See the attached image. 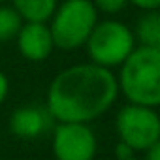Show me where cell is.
Wrapping results in <instances>:
<instances>
[{"mask_svg":"<svg viewBox=\"0 0 160 160\" xmlns=\"http://www.w3.org/2000/svg\"><path fill=\"white\" fill-rule=\"evenodd\" d=\"M115 128L119 139L130 145L136 152L160 141V117L156 108L126 104L117 113Z\"/></svg>","mask_w":160,"mask_h":160,"instance_id":"cell-5","label":"cell"},{"mask_svg":"<svg viewBox=\"0 0 160 160\" xmlns=\"http://www.w3.org/2000/svg\"><path fill=\"white\" fill-rule=\"evenodd\" d=\"M132 32H134L138 45L160 47V13L158 10L143 12V15L138 19L136 28Z\"/></svg>","mask_w":160,"mask_h":160,"instance_id":"cell-10","label":"cell"},{"mask_svg":"<svg viewBox=\"0 0 160 160\" xmlns=\"http://www.w3.org/2000/svg\"><path fill=\"white\" fill-rule=\"evenodd\" d=\"M8 94H10V81H8V75H6L2 70H0V106L6 102Z\"/></svg>","mask_w":160,"mask_h":160,"instance_id":"cell-15","label":"cell"},{"mask_svg":"<svg viewBox=\"0 0 160 160\" xmlns=\"http://www.w3.org/2000/svg\"><path fill=\"white\" fill-rule=\"evenodd\" d=\"M98 10L92 0H64L57 4L51 19L47 21L55 49L75 51L83 47L98 23Z\"/></svg>","mask_w":160,"mask_h":160,"instance_id":"cell-3","label":"cell"},{"mask_svg":"<svg viewBox=\"0 0 160 160\" xmlns=\"http://www.w3.org/2000/svg\"><path fill=\"white\" fill-rule=\"evenodd\" d=\"M4 2H6V0H0V4H4Z\"/></svg>","mask_w":160,"mask_h":160,"instance_id":"cell-18","label":"cell"},{"mask_svg":"<svg viewBox=\"0 0 160 160\" xmlns=\"http://www.w3.org/2000/svg\"><path fill=\"white\" fill-rule=\"evenodd\" d=\"M94 8L98 10V13H106V15H115V13H121L128 0H92Z\"/></svg>","mask_w":160,"mask_h":160,"instance_id":"cell-12","label":"cell"},{"mask_svg":"<svg viewBox=\"0 0 160 160\" xmlns=\"http://www.w3.org/2000/svg\"><path fill=\"white\" fill-rule=\"evenodd\" d=\"M132 6H136L141 12H149V10H158L160 8V0H128Z\"/></svg>","mask_w":160,"mask_h":160,"instance_id":"cell-14","label":"cell"},{"mask_svg":"<svg viewBox=\"0 0 160 160\" xmlns=\"http://www.w3.org/2000/svg\"><path fill=\"white\" fill-rule=\"evenodd\" d=\"M128 160H143V158H138V156H132V158H128Z\"/></svg>","mask_w":160,"mask_h":160,"instance_id":"cell-17","label":"cell"},{"mask_svg":"<svg viewBox=\"0 0 160 160\" xmlns=\"http://www.w3.org/2000/svg\"><path fill=\"white\" fill-rule=\"evenodd\" d=\"M21 25H23V19L12 6H8L6 2L0 4V43L15 40Z\"/></svg>","mask_w":160,"mask_h":160,"instance_id":"cell-11","label":"cell"},{"mask_svg":"<svg viewBox=\"0 0 160 160\" xmlns=\"http://www.w3.org/2000/svg\"><path fill=\"white\" fill-rule=\"evenodd\" d=\"M58 4V0H12V8L23 21L47 23Z\"/></svg>","mask_w":160,"mask_h":160,"instance_id":"cell-9","label":"cell"},{"mask_svg":"<svg viewBox=\"0 0 160 160\" xmlns=\"http://www.w3.org/2000/svg\"><path fill=\"white\" fill-rule=\"evenodd\" d=\"M136 45L134 32L128 25L117 19H98L83 47H87L91 62L113 70L121 66Z\"/></svg>","mask_w":160,"mask_h":160,"instance_id":"cell-4","label":"cell"},{"mask_svg":"<svg viewBox=\"0 0 160 160\" xmlns=\"http://www.w3.org/2000/svg\"><path fill=\"white\" fill-rule=\"evenodd\" d=\"M115 156H117V160H128V158L136 156V151L130 145H126L124 141L119 139V143L115 145Z\"/></svg>","mask_w":160,"mask_h":160,"instance_id":"cell-13","label":"cell"},{"mask_svg":"<svg viewBox=\"0 0 160 160\" xmlns=\"http://www.w3.org/2000/svg\"><path fill=\"white\" fill-rule=\"evenodd\" d=\"M119 94L128 104L156 108L160 104V47L136 45L115 75Z\"/></svg>","mask_w":160,"mask_h":160,"instance_id":"cell-2","label":"cell"},{"mask_svg":"<svg viewBox=\"0 0 160 160\" xmlns=\"http://www.w3.org/2000/svg\"><path fill=\"white\" fill-rule=\"evenodd\" d=\"M51 115L36 106H21L10 117V130L19 139H36L49 126Z\"/></svg>","mask_w":160,"mask_h":160,"instance_id":"cell-8","label":"cell"},{"mask_svg":"<svg viewBox=\"0 0 160 160\" xmlns=\"http://www.w3.org/2000/svg\"><path fill=\"white\" fill-rule=\"evenodd\" d=\"M143 152H145V158L143 160H160V141L154 143V145H151Z\"/></svg>","mask_w":160,"mask_h":160,"instance_id":"cell-16","label":"cell"},{"mask_svg":"<svg viewBox=\"0 0 160 160\" xmlns=\"http://www.w3.org/2000/svg\"><path fill=\"white\" fill-rule=\"evenodd\" d=\"M17 51L23 58L30 62H43L55 51L53 36L47 23H28L23 21L17 36H15Z\"/></svg>","mask_w":160,"mask_h":160,"instance_id":"cell-7","label":"cell"},{"mask_svg":"<svg viewBox=\"0 0 160 160\" xmlns=\"http://www.w3.org/2000/svg\"><path fill=\"white\" fill-rule=\"evenodd\" d=\"M119 98L113 70L94 62L60 70L47 87L45 109L57 122H92Z\"/></svg>","mask_w":160,"mask_h":160,"instance_id":"cell-1","label":"cell"},{"mask_svg":"<svg viewBox=\"0 0 160 160\" xmlns=\"http://www.w3.org/2000/svg\"><path fill=\"white\" fill-rule=\"evenodd\" d=\"M57 160H94L98 139L89 122H57L53 132Z\"/></svg>","mask_w":160,"mask_h":160,"instance_id":"cell-6","label":"cell"}]
</instances>
